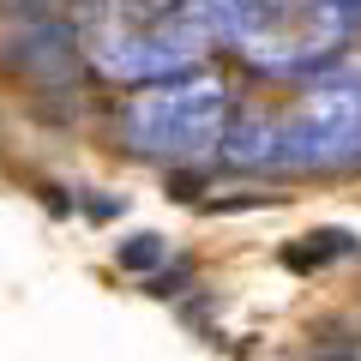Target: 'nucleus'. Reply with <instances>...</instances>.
I'll return each instance as SVG.
<instances>
[{
	"mask_svg": "<svg viewBox=\"0 0 361 361\" xmlns=\"http://www.w3.org/2000/svg\"><path fill=\"white\" fill-rule=\"evenodd\" d=\"M157 259H163V247H157V235H139L133 247H121V265H133V271L157 265Z\"/></svg>",
	"mask_w": 361,
	"mask_h": 361,
	"instance_id": "f257e3e1",
	"label": "nucleus"
}]
</instances>
